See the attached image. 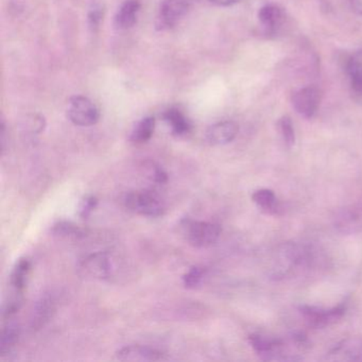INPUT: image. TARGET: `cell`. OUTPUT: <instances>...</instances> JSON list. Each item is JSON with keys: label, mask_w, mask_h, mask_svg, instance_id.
Masks as SVG:
<instances>
[{"label": "cell", "mask_w": 362, "mask_h": 362, "mask_svg": "<svg viewBox=\"0 0 362 362\" xmlns=\"http://www.w3.org/2000/svg\"><path fill=\"white\" fill-rule=\"evenodd\" d=\"M125 206L139 216L161 217L166 212L164 201L152 190L129 192L125 199Z\"/></svg>", "instance_id": "1"}, {"label": "cell", "mask_w": 362, "mask_h": 362, "mask_svg": "<svg viewBox=\"0 0 362 362\" xmlns=\"http://www.w3.org/2000/svg\"><path fill=\"white\" fill-rule=\"evenodd\" d=\"M183 228L187 242L194 248H208L216 244L222 230L219 224L192 220L185 221Z\"/></svg>", "instance_id": "2"}, {"label": "cell", "mask_w": 362, "mask_h": 362, "mask_svg": "<svg viewBox=\"0 0 362 362\" xmlns=\"http://www.w3.org/2000/svg\"><path fill=\"white\" fill-rule=\"evenodd\" d=\"M78 273L87 280H105L112 273V262L109 254L96 252L85 256L77 266Z\"/></svg>", "instance_id": "3"}, {"label": "cell", "mask_w": 362, "mask_h": 362, "mask_svg": "<svg viewBox=\"0 0 362 362\" xmlns=\"http://www.w3.org/2000/svg\"><path fill=\"white\" fill-rule=\"evenodd\" d=\"M67 116L73 125L79 127H91L100 118L98 107L89 98L75 96L69 100Z\"/></svg>", "instance_id": "4"}, {"label": "cell", "mask_w": 362, "mask_h": 362, "mask_svg": "<svg viewBox=\"0 0 362 362\" xmlns=\"http://www.w3.org/2000/svg\"><path fill=\"white\" fill-rule=\"evenodd\" d=\"M346 308V303L339 304L330 309L314 306H301L300 311L308 325L314 328H323L341 319L345 314Z\"/></svg>", "instance_id": "5"}, {"label": "cell", "mask_w": 362, "mask_h": 362, "mask_svg": "<svg viewBox=\"0 0 362 362\" xmlns=\"http://www.w3.org/2000/svg\"><path fill=\"white\" fill-rule=\"evenodd\" d=\"M322 101V91L316 85H308L298 89L292 96V105L298 114L310 119L317 114Z\"/></svg>", "instance_id": "6"}, {"label": "cell", "mask_w": 362, "mask_h": 362, "mask_svg": "<svg viewBox=\"0 0 362 362\" xmlns=\"http://www.w3.org/2000/svg\"><path fill=\"white\" fill-rule=\"evenodd\" d=\"M188 10L190 3L186 0H164L157 17V28L165 30L174 27L186 15Z\"/></svg>", "instance_id": "7"}, {"label": "cell", "mask_w": 362, "mask_h": 362, "mask_svg": "<svg viewBox=\"0 0 362 362\" xmlns=\"http://www.w3.org/2000/svg\"><path fill=\"white\" fill-rule=\"evenodd\" d=\"M116 357L123 361H162L166 360V354L149 346L125 345L116 352Z\"/></svg>", "instance_id": "8"}, {"label": "cell", "mask_w": 362, "mask_h": 362, "mask_svg": "<svg viewBox=\"0 0 362 362\" xmlns=\"http://www.w3.org/2000/svg\"><path fill=\"white\" fill-rule=\"evenodd\" d=\"M335 226L344 235H354L362 232V203L342 210L335 219Z\"/></svg>", "instance_id": "9"}, {"label": "cell", "mask_w": 362, "mask_h": 362, "mask_svg": "<svg viewBox=\"0 0 362 362\" xmlns=\"http://www.w3.org/2000/svg\"><path fill=\"white\" fill-rule=\"evenodd\" d=\"M239 132V127L234 121H221L208 129L206 139L212 146H224L234 141Z\"/></svg>", "instance_id": "10"}, {"label": "cell", "mask_w": 362, "mask_h": 362, "mask_svg": "<svg viewBox=\"0 0 362 362\" xmlns=\"http://www.w3.org/2000/svg\"><path fill=\"white\" fill-rule=\"evenodd\" d=\"M248 342L254 351L264 359H278V356L282 355L285 344L282 340L264 337L262 335L248 336Z\"/></svg>", "instance_id": "11"}, {"label": "cell", "mask_w": 362, "mask_h": 362, "mask_svg": "<svg viewBox=\"0 0 362 362\" xmlns=\"http://www.w3.org/2000/svg\"><path fill=\"white\" fill-rule=\"evenodd\" d=\"M55 302L51 296H45L37 304L33 312L31 327L33 329L39 330L53 319L55 314Z\"/></svg>", "instance_id": "12"}, {"label": "cell", "mask_w": 362, "mask_h": 362, "mask_svg": "<svg viewBox=\"0 0 362 362\" xmlns=\"http://www.w3.org/2000/svg\"><path fill=\"white\" fill-rule=\"evenodd\" d=\"M139 9H141V3L138 0H125L115 17L116 27L120 30L132 28L136 23Z\"/></svg>", "instance_id": "13"}, {"label": "cell", "mask_w": 362, "mask_h": 362, "mask_svg": "<svg viewBox=\"0 0 362 362\" xmlns=\"http://www.w3.org/2000/svg\"><path fill=\"white\" fill-rule=\"evenodd\" d=\"M258 19L266 33H275L284 21V13L278 6L266 5L260 10Z\"/></svg>", "instance_id": "14"}, {"label": "cell", "mask_w": 362, "mask_h": 362, "mask_svg": "<svg viewBox=\"0 0 362 362\" xmlns=\"http://www.w3.org/2000/svg\"><path fill=\"white\" fill-rule=\"evenodd\" d=\"M164 119L171 127L172 133L177 136H183L188 134L192 130V123L186 118L180 109L172 107L166 111L164 114Z\"/></svg>", "instance_id": "15"}, {"label": "cell", "mask_w": 362, "mask_h": 362, "mask_svg": "<svg viewBox=\"0 0 362 362\" xmlns=\"http://www.w3.org/2000/svg\"><path fill=\"white\" fill-rule=\"evenodd\" d=\"M252 200L260 210L266 214H278L280 210L278 198L271 190H256L252 194Z\"/></svg>", "instance_id": "16"}, {"label": "cell", "mask_w": 362, "mask_h": 362, "mask_svg": "<svg viewBox=\"0 0 362 362\" xmlns=\"http://www.w3.org/2000/svg\"><path fill=\"white\" fill-rule=\"evenodd\" d=\"M30 269H31V264L26 258L19 260L14 266L11 278H10V284L19 294L21 293L23 290L25 289Z\"/></svg>", "instance_id": "17"}, {"label": "cell", "mask_w": 362, "mask_h": 362, "mask_svg": "<svg viewBox=\"0 0 362 362\" xmlns=\"http://www.w3.org/2000/svg\"><path fill=\"white\" fill-rule=\"evenodd\" d=\"M155 128L154 117H146L141 119L130 135V141L134 144H144L152 137Z\"/></svg>", "instance_id": "18"}, {"label": "cell", "mask_w": 362, "mask_h": 362, "mask_svg": "<svg viewBox=\"0 0 362 362\" xmlns=\"http://www.w3.org/2000/svg\"><path fill=\"white\" fill-rule=\"evenodd\" d=\"M53 234L62 238L81 239L87 236V230L69 221H59L53 228Z\"/></svg>", "instance_id": "19"}, {"label": "cell", "mask_w": 362, "mask_h": 362, "mask_svg": "<svg viewBox=\"0 0 362 362\" xmlns=\"http://www.w3.org/2000/svg\"><path fill=\"white\" fill-rule=\"evenodd\" d=\"M19 334H21L19 327L15 324H8L3 328L1 342H0V354L3 357L9 354L14 349V346L17 345Z\"/></svg>", "instance_id": "20"}, {"label": "cell", "mask_w": 362, "mask_h": 362, "mask_svg": "<svg viewBox=\"0 0 362 362\" xmlns=\"http://www.w3.org/2000/svg\"><path fill=\"white\" fill-rule=\"evenodd\" d=\"M347 73L354 87L362 91V51L354 53L347 63Z\"/></svg>", "instance_id": "21"}, {"label": "cell", "mask_w": 362, "mask_h": 362, "mask_svg": "<svg viewBox=\"0 0 362 362\" xmlns=\"http://www.w3.org/2000/svg\"><path fill=\"white\" fill-rule=\"evenodd\" d=\"M278 130L282 135V141L288 147H292L296 143V132L293 123L289 116H282L278 123Z\"/></svg>", "instance_id": "22"}, {"label": "cell", "mask_w": 362, "mask_h": 362, "mask_svg": "<svg viewBox=\"0 0 362 362\" xmlns=\"http://www.w3.org/2000/svg\"><path fill=\"white\" fill-rule=\"evenodd\" d=\"M206 275V270L201 266H192L190 271L183 276V284L187 289H194L199 287L203 278Z\"/></svg>", "instance_id": "23"}, {"label": "cell", "mask_w": 362, "mask_h": 362, "mask_svg": "<svg viewBox=\"0 0 362 362\" xmlns=\"http://www.w3.org/2000/svg\"><path fill=\"white\" fill-rule=\"evenodd\" d=\"M97 204H98V200H97L96 197L91 196L85 198L80 208V216L83 219L89 218L91 212L96 208Z\"/></svg>", "instance_id": "24"}, {"label": "cell", "mask_w": 362, "mask_h": 362, "mask_svg": "<svg viewBox=\"0 0 362 362\" xmlns=\"http://www.w3.org/2000/svg\"><path fill=\"white\" fill-rule=\"evenodd\" d=\"M101 17H102V15H101L100 9H99V8H95V10H93V11L89 13V24H91V27H98Z\"/></svg>", "instance_id": "25"}, {"label": "cell", "mask_w": 362, "mask_h": 362, "mask_svg": "<svg viewBox=\"0 0 362 362\" xmlns=\"http://www.w3.org/2000/svg\"><path fill=\"white\" fill-rule=\"evenodd\" d=\"M168 180V177H167V173L163 170L162 168H155L154 171V181L159 184H164Z\"/></svg>", "instance_id": "26"}, {"label": "cell", "mask_w": 362, "mask_h": 362, "mask_svg": "<svg viewBox=\"0 0 362 362\" xmlns=\"http://www.w3.org/2000/svg\"><path fill=\"white\" fill-rule=\"evenodd\" d=\"M210 1L214 5L220 6V7H230V6L239 3L240 0H210Z\"/></svg>", "instance_id": "27"}, {"label": "cell", "mask_w": 362, "mask_h": 362, "mask_svg": "<svg viewBox=\"0 0 362 362\" xmlns=\"http://www.w3.org/2000/svg\"><path fill=\"white\" fill-rule=\"evenodd\" d=\"M351 6L354 12L362 17V0H351Z\"/></svg>", "instance_id": "28"}]
</instances>
